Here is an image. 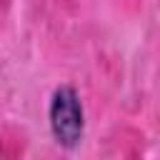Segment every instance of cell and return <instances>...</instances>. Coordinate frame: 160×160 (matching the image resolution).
<instances>
[{
	"mask_svg": "<svg viewBox=\"0 0 160 160\" xmlns=\"http://www.w3.org/2000/svg\"><path fill=\"white\" fill-rule=\"evenodd\" d=\"M48 120H50V132L60 148H78L85 132V112L80 95L72 85H60L52 90L50 105H48Z\"/></svg>",
	"mask_w": 160,
	"mask_h": 160,
	"instance_id": "1",
	"label": "cell"
}]
</instances>
